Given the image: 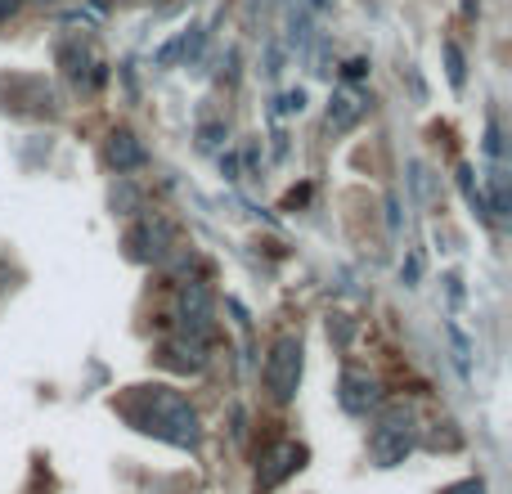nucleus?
<instances>
[{
	"instance_id": "18",
	"label": "nucleus",
	"mask_w": 512,
	"mask_h": 494,
	"mask_svg": "<svg viewBox=\"0 0 512 494\" xmlns=\"http://www.w3.org/2000/svg\"><path fill=\"white\" fill-rule=\"evenodd\" d=\"M364 72H369V63H364V59H351V63H346V77H364Z\"/></svg>"
},
{
	"instance_id": "11",
	"label": "nucleus",
	"mask_w": 512,
	"mask_h": 494,
	"mask_svg": "<svg viewBox=\"0 0 512 494\" xmlns=\"http://www.w3.org/2000/svg\"><path fill=\"white\" fill-rule=\"evenodd\" d=\"M59 63H63V72H68V77H72V81H86V77H90V81H95V86H99V81H104V77H108V72H104V68H95V72H90V68H86V63H90V54H86V50H81V45H77V41H63V45H59Z\"/></svg>"
},
{
	"instance_id": "5",
	"label": "nucleus",
	"mask_w": 512,
	"mask_h": 494,
	"mask_svg": "<svg viewBox=\"0 0 512 494\" xmlns=\"http://www.w3.org/2000/svg\"><path fill=\"white\" fill-rule=\"evenodd\" d=\"M306 468V445L297 441H279L270 454L261 459V468H256V490H279L283 481L292 477V472Z\"/></svg>"
},
{
	"instance_id": "3",
	"label": "nucleus",
	"mask_w": 512,
	"mask_h": 494,
	"mask_svg": "<svg viewBox=\"0 0 512 494\" xmlns=\"http://www.w3.org/2000/svg\"><path fill=\"white\" fill-rule=\"evenodd\" d=\"M265 387H270V396L279 400V405H288V400L297 396V387H301V337L288 333L270 346V355H265Z\"/></svg>"
},
{
	"instance_id": "16",
	"label": "nucleus",
	"mask_w": 512,
	"mask_h": 494,
	"mask_svg": "<svg viewBox=\"0 0 512 494\" xmlns=\"http://www.w3.org/2000/svg\"><path fill=\"white\" fill-rule=\"evenodd\" d=\"M306 108V90H292V95H283V113H301Z\"/></svg>"
},
{
	"instance_id": "9",
	"label": "nucleus",
	"mask_w": 512,
	"mask_h": 494,
	"mask_svg": "<svg viewBox=\"0 0 512 494\" xmlns=\"http://www.w3.org/2000/svg\"><path fill=\"white\" fill-rule=\"evenodd\" d=\"M364 113H369V99L355 95V90H337L333 104H328V131H333V135L351 131V126L360 122Z\"/></svg>"
},
{
	"instance_id": "2",
	"label": "nucleus",
	"mask_w": 512,
	"mask_h": 494,
	"mask_svg": "<svg viewBox=\"0 0 512 494\" xmlns=\"http://www.w3.org/2000/svg\"><path fill=\"white\" fill-rule=\"evenodd\" d=\"M418 441V427H414V409L405 400H391V405L378 409V423L369 432V454L378 468H396V463L409 459Z\"/></svg>"
},
{
	"instance_id": "7",
	"label": "nucleus",
	"mask_w": 512,
	"mask_h": 494,
	"mask_svg": "<svg viewBox=\"0 0 512 494\" xmlns=\"http://www.w3.org/2000/svg\"><path fill=\"white\" fill-rule=\"evenodd\" d=\"M346 414L369 418V409H378V382L364 378V373H342V391H337Z\"/></svg>"
},
{
	"instance_id": "17",
	"label": "nucleus",
	"mask_w": 512,
	"mask_h": 494,
	"mask_svg": "<svg viewBox=\"0 0 512 494\" xmlns=\"http://www.w3.org/2000/svg\"><path fill=\"white\" fill-rule=\"evenodd\" d=\"M18 5H23V0H0V23H9V18L18 14Z\"/></svg>"
},
{
	"instance_id": "6",
	"label": "nucleus",
	"mask_w": 512,
	"mask_h": 494,
	"mask_svg": "<svg viewBox=\"0 0 512 494\" xmlns=\"http://www.w3.org/2000/svg\"><path fill=\"white\" fill-rule=\"evenodd\" d=\"M131 252L140 256V261H162L167 256V247H171V225L162 221V216H144L140 225L131 230Z\"/></svg>"
},
{
	"instance_id": "4",
	"label": "nucleus",
	"mask_w": 512,
	"mask_h": 494,
	"mask_svg": "<svg viewBox=\"0 0 512 494\" xmlns=\"http://www.w3.org/2000/svg\"><path fill=\"white\" fill-rule=\"evenodd\" d=\"M176 319H180V333L207 346V337H212V328H216L212 292H207L203 283H185V288H180V301H176Z\"/></svg>"
},
{
	"instance_id": "12",
	"label": "nucleus",
	"mask_w": 512,
	"mask_h": 494,
	"mask_svg": "<svg viewBox=\"0 0 512 494\" xmlns=\"http://www.w3.org/2000/svg\"><path fill=\"white\" fill-rule=\"evenodd\" d=\"M490 194H495V198H490V216H508V176H504V171H490Z\"/></svg>"
},
{
	"instance_id": "8",
	"label": "nucleus",
	"mask_w": 512,
	"mask_h": 494,
	"mask_svg": "<svg viewBox=\"0 0 512 494\" xmlns=\"http://www.w3.org/2000/svg\"><path fill=\"white\" fill-rule=\"evenodd\" d=\"M162 364H171V369H180V373H203V364H207V346L180 333V337H171V342L162 346Z\"/></svg>"
},
{
	"instance_id": "19",
	"label": "nucleus",
	"mask_w": 512,
	"mask_h": 494,
	"mask_svg": "<svg viewBox=\"0 0 512 494\" xmlns=\"http://www.w3.org/2000/svg\"><path fill=\"white\" fill-rule=\"evenodd\" d=\"M221 126H203V144H207V149H212V144H221Z\"/></svg>"
},
{
	"instance_id": "13",
	"label": "nucleus",
	"mask_w": 512,
	"mask_h": 494,
	"mask_svg": "<svg viewBox=\"0 0 512 494\" xmlns=\"http://www.w3.org/2000/svg\"><path fill=\"white\" fill-rule=\"evenodd\" d=\"M445 68H450V81H454V86H463L468 68H463V50H459L454 41H445Z\"/></svg>"
},
{
	"instance_id": "10",
	"label": "nucleus",
	"mask_w": 512,
	"mask_h": 494,
	"mask_svg": "<svg viewBox=\"0 0 512 494\" xmlns=\"http://www.w3.org/2000/svg\"><path fill=\"white\" fill-rule=\"evenodd\" d=\"M108 162H113V171H135L149 162V153H144L135 131H113L108 135Z\"/></svg>"
},
{
	"instance_id": "1",
	"label": "nucleus",
	"mask_w": 512,
	"mask_h": 494,
	"mask_svg": "<svg viewBox=\"0 0 512 494\" xmlns=\"http://www.w3.org/2000/svg\"><path fill=\"white\" fill-rule=\"evenodd\" d=\"M126 414H131V423L140 427V432L158 436V441L176 445V450H194L198 445L194 405L171 387H140V396H135V405L126 409Z\"/></svg>"
},
{
	"instance_id": "14",
	"label": "nucleus",
	"mask_w": 512,
	"mask_h": 494,
	"mask_svg": "<svg viewBox=\"0 0 512 494\" xmlns=\"http://www.w3.org/2000/svg\"><path fill=\"white\" fill-rule=\"evenodd\" d=\"M486 153H490V158H499V153H504V135H499L495 117H490V126H486Z\"/></svg>"
},
{
	"instance_id": "15",
	"label": "nucleus",
	"mask_w": 512,
	"mask_h": 494,
	"mask_svg": "<svg viewBox=\"0 0 512 494\" xmlns=\"http://www.w3.org/2000/svg\"><path fill=\"white\" fill-rule=\"evenodd\" d=\"M441 494H486V481L468 477V481H454V486H445Z\"/></svg>"
}]
</instances>
